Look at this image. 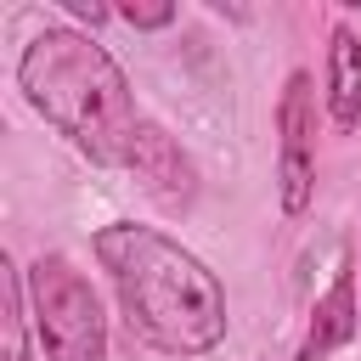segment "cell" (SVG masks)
<instances>
[{
	"label": "cell",
	"instance_id": "6da1fadb",
	"mask_svg": "<svg viewBox=\"0 0 361 361\" xmlns=\"http://www.w3.org/2000/svg\"><path fill=\"white\" fill-rule=\"evenodd\" d=\"M17 96L96 169H118L141 180L147 197L164 209H192L197 203V164L192 152L135 102L124 68L113 51L68 23H45L23 51H17Z\"/></svg>",
	"mask_w": 361,
	"mask_h": 361
},
{
	"label": "cell",
	"instance_id": "7a4b0ae2",
	"mask_svg": "<svg viewBox=\"0 0 361 361\" xmlns=\"http://www.w3.org/2000/svg\"><path fill=\"white\" fill-rule=\"evenodd\" d=\"M90 254L107 271L118 316L135 344L169 361H197L226 344V288L180 237L147 220H107L96 226Z\"/></svg>",
	"mask_w": 361,
	"mask_h": 361
},
{
	"label": "cell",
	"instance_id": "3957f363",
	"mask_svg": "<svg viewBox=\"0 0 361 361\" xmlns=\"http://www.w3.org/2000/svg\"><path fill=\"white\" fill-rule=\"evenodd\" d=\"M28 310L45 361H107V310L68 254H39L28 265Z\"/></svg>",
	"mask_w": 361,
	"mask_h": 361
},
{
	"label": "cell",
	"instance_id": "277c9868",
	"mask_svg": "<svg viewBox=\"0 0 361 361\" xmlns=\"http://www.w3.org/2000/svg\"><path fill=\"white\" fill-rule=\"evenodd\" d=\"M276 209L288 220L310 214L316 203V85L305 68H293L282 79V96H276Z\"/></svg>",
	"mask_w": 361,
	"mask_h": 361
},
{
	"label": "cell",
	"instance_id": "5b68a950",
	"mask_svg": "<svg viewBox=\"0 0 361 361\" xmlns=\"http://www.w3.org/2000/svg\"><path fill=\"white\" fill-rule=\"evenodd\" d=\"M355 333H361V288H355V271L338 265L333 282H327V293L310 305V322H305V338H299L293 361H327Z\"/></svg>",
	"mask_w": 361,
	"mask_h": 361
},
{
	"label": "cell",
	"instance_id": "8992f818",
	"mask_svg": "<svg viewBox=\"0 0 361 361\" xmlns=\"http://www.w3.org/2000/svg\"><path fill=\"white\" fill-rule=\"evenodd\" d=\"M322 102L333 130H355L361 124V34L350 23L327 28V73H322Z\"/></svg>",
	"mask_w": 361,
	"mask_h": 361
},
{
	"label": "cell",
	"instance_id": "52a82bcc",
	"mask_svg": "<svg viewBox=\"0 0 361 361\" xmlns=\"http://www.w3.org/2000/svg\"><path fill=\"white\" fill-rule=\"evenodd\" d=\"M0 288H6V361H34V310H28V265L0 254Z\"/></svg>",
	"mask_w": 361,
	"mask_h": 361
},
{
	"label": "cell",
	"instance_id": "ba28073f",
	"mask_svg": "<svg viewBox=\"0 0 361 361\" xmlns=\"http://www.w3.org/2000/svg\"><path fill=\"white\" fill-rule=\"evenodd\" d=\"M113 17H118V23H130V28H169V23L180 17V11H175V6L164 0V6H118Z\"/></svg>",
	"mask_w": 361,
	"mask_h": 361
},
{
	"label": "cell",
	"instance_id": "9c48e42d",
	"mask_svg": "<svg viewBox=\"0 0 361 361\" xmlns=\"http://www.w3.org/2000/svg\"><path fill=\"white\" fill-rule=\"evenodd\" d=\"M62 11H68L73 23H85V34H90V28H102V23L113 17L107 6H85V0H62Z\"/></svg>",
	"mask_w": 361,
	"mask_h": 361
}]
</instances>
